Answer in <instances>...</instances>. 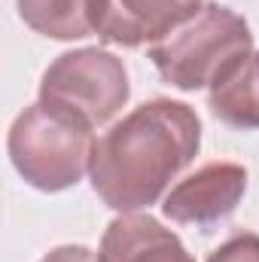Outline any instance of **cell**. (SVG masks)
<instances>
[{
  "label": "cell",
  "mask_w": 259,
  "mask_h": 262,
  "mask_svg": "<svg viewBox=\"0 0 259 262\" xmlns=\"http://www.w3.org/2000/svg\"><path fill=\"white\" fill-rule=\"evenodd\" d=\"M95 125L58 104L25 107L6 137L9 162L18 177L40 192H61L82 180L92 165Z\"/></svg>",
  "instance_id": "7a4b0ae2"
},
{
  "label": "cell",
  "mask_w": 259,
  "mask_h": 262,
  "mask_svg": "<svg viewBox=\"0 0 259 262\" xmlns=\"http://www.w3.org/2000/svg\"><path fill=\"white\" fill-rule=\"evenodd\" d=\"M253 52V34L244 15L223 3H204L189 25L168 40L149 46V61L159 76L180 89L198 92L217 85L235 64Z\"/></svg>",
  "instance_id": "3957f363"
},
{
  "label": "cell",
  "mask_w": 259,
  "mask_h": 262,
  "mask_svg": "<svg viewBox=\"0 0 259 262\" xmlns=\"http://www.w3.org/2000/svg\"><path fill=\"white\" fill-rule=\"evenodd\" d=\"M201 149V119L189 104L153 98L104 131L92 149V189L107 207L137 213L156 204Z\"/></svg>",
  "instance_id": "6da1fadb"
},
{
  "label": "cell",
  "mask_w": 259,
  "mask_h": 262,
  "mask_svg": "<svg viewBox=\"0 0 259 262\" xmlns=\"http://www.w3.org/2000/svg\"><path fill=\"white\" fill-rule=\"evenodd\" d=\"M207 262H259V235L256 232L232 235L207 256Z\"/></svg>",
  "instance_id": "30bf717a"
},
{
  "label": "cell",
  "mask_w": 259,
  "mask_h": 262,
  "mask_svg": "<svg viewBox=\"0 0 259 262\" xmlns=\"http://www.w3.org/2000/svg\"><path fill=\"white\" fill-rule=\"evenodd\" d=\"M128 70L122 58L98 46L58 55L40 79V101L64 107L95 128L107 125L128 104Z\"/></svg>",
  "instance_id": "277c9868"
},
{
  "label": "cell",
  "mask_w": 259,
  "mask_h": 262,
  "mask_svg": "<svg viewBox=\"0 0 259 262\" xmlns=\"http://www.w3.org/2000/svg\"><path fill=\"white\" fill-rule=\"evenodd\" d=\"M207 107L220 122L232 128H259V52H250L217 85H210Z\"/></svg>",
  "instance_id": "9c48e42d"
},
{
  "label": "cell",
  "mask_w": 259,
  "mask_h": 262,
  "mask_svg": "<svg viewBox=\"0 0 259 262\" xmlns=\"http://www.w3.org/2000/svg\"><path fill=\"white\" fill-rule=\"evenodd\" d=\"M247 192V168L238 162H207L195 174L171 186L162 201V213L171 223L210 229L229 220Z\"/></svg>",
  "instance_id": "5b68a950"
},
{
  "label": "cell",
  "mask_w": 259,
  "mask_h": 262,
  "mask_svg": "<svg viewBox=\"0 0 259 262\" xmlns=\"http://www.w3.org/2000/svg\"><path fill=\"white\" fill-rule=\"evenodd\" d=\"M21 21L49 40H85L101 31L107 0H15Z\"/></svg>",
  "instance_id": "ba28073f"
},
{
  "label": "cell",
  "mask_w": 259,
  "mask_h": 262,
  "mask_svg": "<svg viewBox=\"0 0 259 262\" xmlns=\"http://www.w3.org/2000/svg\"><path fill=\"white\" fill-rule=\"evenodd\" d=\"M40 262H101V256L82 244H61V247H52Z\"/></svg>",
  "instance_id": "8fae6325"
},
{
  "label": "cell",
  "mask_w": 259,
  "mask_h": 262,
  "mask_svg": "<svg viewBox=\"0 0 259 262\" xmlns=\"http://www.w3.org/2000/svg\"><path fill=\"white\" fill-rule=\"evenodd\" d=\"M204 9V0H107L98 37L107 46H156L189 25Z\"/></svg>",
  "instance_id": "8992f818"
},
{
  "label": "cell",
  "mask_w": 259,
  "mask_h": 262,
  "mask_svg": "<svg viewBox=\"0 0 259 262\" xmlns=\"http://www.w3.org/2000/svg\"><path fill=\"white\" fill-rule=\"evenodd\" d=\"M101 262H195L183 241L149 213H119L101 238Z\"/></svg>",
  "instance_id": "52a82bcc"
}]
</instances>
